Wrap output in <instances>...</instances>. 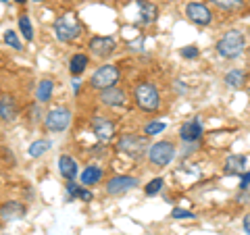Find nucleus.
<instances>
[{
    "mask_svg": "<svg viewBox=\"0 0 250 235\" xmlns=\"http://www.w3.org/2000/svg\"><path fill=\"white\" fill-rule=\"evenodd\" d=\"M80 34H82V25L73 15H62V17L54 21V36H57V40L71 42L75 38H80Z\"/></svg>",
    "mask_w": 250,
    "mask_h": 235,
    "instance_id": "f03ea898",
    "label": "nucleus"
},
{
    "mask_svg": "<svg viewBox=\"0 0 250 235\" xmlns=\"http://www.w3.org/2000/svg\"><path fill=\"white\" fill-rule=\"evenodd\" d=\"M161 190H163V179H161V177L152 179V181L146 185V194H148V196H154V194H159Z\"/></svg>",
    "mask_w": 250,
    "mask_h": 235,
    "instance_id": "cd10ccee",
    "label": "nucleus"
},
{
    "mask_svg": "<svg viewBox=\"0 0 250 235\" xmlns=\"http://www.w3.org/2000/svg\"><path fill=\"white\" fill-rule=\"evenodd\" d=\"M117 150L131 156V158H138L146 152V137L142 136H123L117 144Z\"/></svg>",
    "mask_w": 250,
    "mask_h": 235,
    "instance_id": "0eeeda50",
    "label": "nucleus"
},
{
    "mask_svg": "<svg viewBox=\"0 0 250 235\" xmlns=\"http://www.w3.org/2000/svg\"><path fill=\"white\" fill-rule=\"evenodd\" d=\"M19 29H21V34L25 36V40H34V27H31V21L27 15H21L19 17Z\"/></svg>",
    "mask_w": 250,
    "mask_h": 235,
    "instance_id": "5701e85b",
    "label": "nucleus"
},
{
    "mask_svg": "<svg viewBox=\"0 0 250 235\" xmlns=\"http://www.w3.org/2000/svg\"><path fill=\"white\" fill-rule=\"evenodd\" d=\"M71 123V111L65 106H59V108H52V111L46 115V127L54 133H61L69 127Z\"/></svg>",
    "mask_w": 250,
    "mask_h": 235,
    "instance_id": "423d86ee",
    "label": "nucleus"
},
{
    "mask_svg": "<svg viewBox=\"0 0 250 235\" xmlns=\"http://www.w3.org/2000/svg\"><path fill=\"white\" fill-rule=\"evenodd\" d=\"M34 2H40V0H34Z\"/></svg>",
    "mask_w": 250,
    "mask_h": 235,
    "instance_id": "e433bc0d",
    "label": "nucleus"
},
{
    "mask_svg": "<svg viewBox=\"0 0 250 235\" xmlns=\"http://www.w3.org/2000/svg\"><path fill=\"white\" fill-rule=\"evenodd\" d=\"M138 9L142 15V23H152L156 19V6L146 2V0H138Z\"/></svg>",
    "mask_w": 250,
    "mask_h": 235,
    "instance_id": "6ab92c4d",
    "label": "nucleus"
},
{
    "mask_svg": "<svg viewBox=\"0 0 250 235\" xmlns=\"http://www.w3.org/2000/svg\"><path fill=\"white\" fill-rule=\"evenodd\" d=\"M100 100H103V104L106 106H123L125 104V92L119 90V88H106V90H100Z\"/></svg>",
    "mask_w": 250,
    "mask_h": 235,
    "instance_id": "f8f14e48",
    "label": "nucleus"
},
{
    "mask_svg": "<svg viewBox=\"0 0 250 235\" xmlns=\"http://www.w3.org/2000/svg\"><path fill=\"white\" fill-rule=\"evenodd\" d=\"M73 92H80V81L73 79Z\"/></svg>",
    "mask_w": 250,
    "mask_h": 235,
    "instance_id": "72a5a7b5",
    "label": "nucleus"
},
{
    "mask_svg": "<svg viewBox=\"0 0 250 235\" xmlns=\"http://www.w3.org/2000/svg\"><path fill=\"white\" fill-rule=\"evenodd\" d=\"M50 146L52 144L48 142V139H38V142H34L29 146V156H31V158H38V156H42L44 152H48Z\"/></svg>",
    "mask_w": 250,
    "mask_h": 235,
    "instance_id": "4be33fe9",
    "label": "nucleus"
},
{
    "mask_svg": "<svg viewBox=\"0 0 250 235\" xmlns=\"http://www.w3.org/2000/svg\"><path fill=\"white\" fill-rule=\"evenodd\" d=\"M85 67H88V57H85V54H75L71 62H69V71H71L73 77L82 75L85 71Z\"/></svg>",
    "mask_w": 250,
    "mask_h": 235,
    "instance_id": "a211bd4d",
    "label": "nucleus"
},
{
    "mask_svg": "<svg viewBox=\"0 0 250 235\" xmlns=\"http://www.w3.org/2000/svg\"><path fill=\"white\" fill-rule=\"evenodd\" d=\"M77 198H82L83 202H90V200H92V192L82 190V187H80V194H77Z\"/></svg>",
    "mask_w": 250,
    "mask_h": 235,
    "instance_id": "7c9ffc66",
    "label": "nucleus"
},
{
    "mask_svg": "<svg viewBox=\"0 0 250 235\" xmlns=\"http://www.w3.org/2000/svg\"><path fill=\"white\" fill-rule=\"evenodd\" d=\"M15 2H19V4H21V2H25V0H15Z\"/></svg>",
    "mask_w": 250,
    "mask_h": 235,
    "instance_id": "f704fd0d",
    "label": "nucleus"
},
{
    "mask_svg": "<svg viewBox=\"0 0 250 235\" xmlns=\"http://www.w3.org/2000/svg\"><path fill=\"white\" fill-rule=\"evenodd\" d=\"M202 136V127H200V121L194 119V121H186L179 129V137L184 142H198V137Z\"/></svg>",
    "mask_w": 250,
    "mask_h": 235,
    "instance_id": "ddd939ff",
    "label": "nucleus"
},
{
    "mask_svg": "<svg viewBox=\"0 0 250 235\" xmlns=\"http://www.w3.org/2000/svg\"><path fill=\"white\" fill-rule=\"evenodd\" d=\"M146 136H159L161 131H165V123H161V121H152V123H148L146 125Z\"/></svg>",
    "mask_w": 250,
    "mask_h": 235,
    "instance_id": "a878e982",
    "label": "nucleus"
},
{
    "mask_svg": "<svg viewBox=\"0 0 250 235\" xmlns=\"http://www.w3.org/2000/svg\"><path fill=\"white\" fill-rule=\"evenodd\" d=\"M242 81H244V73L238 71V69H233V71H229L225 75V83L231 85V88H240Z\"/></svg>",
    "mask_w": 250,
    "mask_h": 235,
    "instance_id": "b1692460",
    "label": "nucleus"
},
{
    "mask_svg": "<svg viewBox=\"0 0 250 235\" xmlns=\"http://www.w3.org/2000/svg\"><path fill=\"white\" fill-rule=\"evenodd\" d=\"M173 156H175V148L171 142H156L148 150V158H150L154 167H167L173 160Z\"/></svg>",
    "mask_w": 250,
    "mask_h": 235,
    "instance_id": "20e7f679",
    "label": "nucleus"
},
{
    "mask_svg": "<svg viewBox=\"0 0 250 235\" xmlns=\"http://www.w3.org/2000/svg\"><path fill=\"white\" fill-rule=\"evenodd\" d=\"M186 15H188V19H190L192 23H196V25H208L210 19H213L210 11L200 2H190L186 6Z\"/></svg>",
    "mask_w": 250,
    "mask_h": 235,
    "instance_id": "6e6552de",
    "label": "nucleus"
},
{
    "mask_svg": "<svg viewBox=\"0 0 250 235\" xmlns=\"http://www.w3.org/2000/svg\"><path fill=\"white\" fill-rule=\"evenodd\" d=\"M90 50L94 57L104 59L115 50V40L113 38H92L90 40Z\"/></svg>",
    "mask_w": 250,
    "mask_h": 235,
    "instance_id": "9b49d317",
    "label": "nucleus"
},
{
    "mask_svg": "<svg viewBox=\"0 0 250 235\" xmlns=\"http://www.w3.org/2000/svg\"><path fill=\"white\" fill-rule=\"evenodd\" d=\"M52 88H54V83L50 79H42L40 85H38V92H36L38 100H40V102H48L52 96Z\"/></svg>",
    "mask_w": 250,
    "mask_h": 235,
    "instance_id": "412c9836",
    "label": "nucleus"
},
{
    "mask_svg": "<svg viewBox=\"0 0 250 235\" xmlns=\"http://www.w3.org/2000/svg\"><path fill=\"white\" fill-rule=\"evenodd\" d=\"M240 185H242V187H248V185H250V171H248L244 177H242V183H240Z\"/></svg>",
    "mask_w": 250,
    "mask_h": 235,
    "instance_id": "2f4dec72",
    "label": "nucleus"
},
{
    "mask_svg": "<svg viewBox=\"0 0 250 235\" xmlns=\"http://www.w3.org/2000/svg\"><path fill=\"white\" fill-rule=\"evenodd\" d=\"M59 171L65 179L73 181V179L77 177V162L71 158V156H61L59 158Z\"/></svg>",
    "mask_w": 250,
    "mask_h": 235,
    "instance_id": "2eb2a0df",
    "label": "nucleus"
},
{
    "mask_svg": "<svg viewBox=\"0 0 250 235\" xmlns=\"http://www.w3.org/2000/svg\"><path fill=\"white\" fill-rule=\"evenodd\" d=\"M182 57L184 59H196L198 57V48L196 46H186V48H182Z\"/></svg>",
    "mask_w": 250,
    "mask_h": 235,
    "instance_id": "c85d7f7f",
    "label": "nucleus"
},
{
    "mask_svg": "<svg viewBox=\"0 0 250 235\" xmlns=\"http://www.w3.org/2000/svg\"><path fill=\"white\" fill-rule=\"evenodd\" d=\"M92 129H94V136H96L100 142H108V139L115 136L113 121H108V119H104V117H100V115H96L92 119Z\"/></svg>",
    "mask_w": 250,
    "mask_h": 235,
    "instance_id": "1a4fd4ad",
    "label": "nucleus"
},
{
    "mask_svg": "<svg viewBox=\"0 0 250 235\" xmlns=\"http://www.w3.org/2000/svg\"><path fill=\"white\" fill-rule=\"evenodd\" d=\"M4 42L9 44L13 50H21V42H19V38H17V34H15V31H11V29L6 31V34H4Z\"/></svg>",
    "mask_w": 250,
    "mask_h": 235,
    "instance_id": "bb28decb",
    "label": "nucleus"
},
{
    "mask_svg": "<svg viewBox=\"0 0 250 235\" xmlns=\"http://www.w3.org/2000/svg\"><path fill=\"white\" fill-rule=\"evenodd\" d=\"M117 79H119V69L115 65H103L92 75V88H96V90L113 88L117 83Z\"/></svg>",
    "mask_w": 250,
    "mask_h": 235,
    "instance_id": "39448f33",
    "label": "nucleus"
},
{
    "mask_svg": "<svg viewBox=\"0 0 250 235\" xmlns=\"http://www.w3.org/2000/svg\"><path fill=\"white\" fill-rule=\"evenodd\" d=\"M246 167V156L242 154H231L228 160H225V173L228 175H236V173H242Z\"/></svg>",
    "mask_w": 250,
    "mask_h": 235,
    "instance_id": "f3484780",
    "label": "nucleus"
},
{
    "mask_svg": "<svg viewBox=\"0 0 250 235\" xmlns=\"http://www.w3.org/2000/svg\"><path fill=\"white\" fill-rule=\"evenodd\" d=\"M100 179H103V171H100L98 167H88L82 173V183L83 185H94V183H98Z\"/></svg>",
    "mask_w": 250,
    "mask_h": 235,
    "instance_id": "aec40b11",
    "label": "nucleus"
},
{
    "mask_svg": "<svg viewBox=\"0 0 250 235\" xmlns=\"http://www.w3.org/2000/svg\"><path fill=\"white\" fill-rule=\"evenodd\" d=\"M213 2L219 9H225V11H233V9H240L242 6V0H213Z\"/></svg>",
    "mask_w": 250,
    "mask_h": 235,
    "instance_id": "393cba45",
    "label": "nucleus"
},
{
    "mask_svg": "<svg viewBox=\"0 0 250 235\" xmlns=\"http://www.w3.org/2000/svg\"><path fill=\"white\" fill-rule=\"evenodd\" d=\"M244 231L250 235V215H246V216H244Z\"/></svg>",
    "mask_w": 250,
    "mask_h": 235,
    "instance_id": "473e14b6",
    "label": "nucleus"
},
{
    "mask_svg": "<svg viewBox=\"0 0 250 235\" xmlns=\"http://www.w3.org/2000/svg\"><path fill=\"white\" fill-rule=\"evenodd\" d=\"M0 117L4 121H13L17 117V102L13 96H2L0 98Z\"/></svg>",
    "mask_w": 250,
    "mask_h": 235,
    "instance_id": "dca6fc26",
    "label": "nucleus"
},
{
    "mask_svg": "<svg viewBox=\"0 0 250 235\" xmlns=\"http://www.w3.org/2000/svg\"><path fill=\"white\" fill-rule=\"evenodd\" d=\"M134 96H136V104L142 108V111L152 113L161 106V96H159V92H156V88L152 83H140L136 88Z\"/></svg>",
    "mask_w": 250,
    "mask_h": 235,
    "instance_id": "7ed1b4c3",
    "label": "nucleus"
},
{
    "mask_svg": "<svg viewBox=\"0 0 250 235\" xmlns=\"http://www.w3.org/2000/svg\"><path fill=\"white\" fill-rule=\"evenodd\" d=\"M171 216L173 218H194V213H190V210H182V208H173Z\"/></svg>",
    "mask_w": 250,
    "mask_h": 235,
    "instance_id": "c756f323",
    "label": "nucleus"
},
{
    "mask_svg": "<svg viewBox=\"0 0 250 235\" xmlns=\"http://www.w3.org/2000/svg\"><path fill=\"white\" fill-rule=\"evenodd\" d=\"M246 46V38L240 31H228L217 44V50L223 59H238Z\"/></svg>",
    "mask_w": 250,
    "mask_h": 235,
    "instance_id": "f257e3e1",
    "label": "nucleus"
},
{
    "mask_svg": "<svg viewBox=\"0 0 250 235\" xmlns=\"http://www.w3.org/2000/svg\"><path fill=\"white\" fill-rule=\"evenodd\" d=\"M0 216L4 221H17V218L25 216V206L21 202H6V204L0 208Z\"/></svg>",
    "mask_w": 250,
    "mask_h": 235,
    "instance_id": "4468645a",
    "label": "nucleus"
},
{
    "mask_svg": "<svg viewBox=\"0 0 250 235\" xmlns=\"http://www.w3.org/2000/svg\"><path fill=\"white\" fill-rule=\"evenodd\" d=\"M2 2H9V0H2Z\"/></svg>",
    "mask_w": 250,
    "mask_h": 235,
    "instance_id": "c9c22d12",
    "label": "nucleus"
},
{
    "mask_svg": "<svg viewBox=\"0 0 250 235\" xmlns=\"http://www.w3.org/2000/svg\"><path fill=\"white\" fill-rule=\"evenodd\" d=\"M138 185V179L134 177H125V175H119V177H113L111 181L106 183V192L111 196H121L125 192L134 190V187Z\"/></svg>",
    "mask_w": 250,
    "mask_h": 235,
    "instance_id": "9d476101",
    "label": "nucleus"
}]
</instances>
